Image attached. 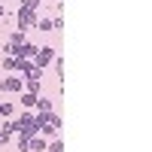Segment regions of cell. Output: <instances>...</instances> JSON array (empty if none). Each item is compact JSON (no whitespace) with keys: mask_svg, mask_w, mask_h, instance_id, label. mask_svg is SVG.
Returning <instances> with one entry per match:
<instances>
[{"mask_svg":"<svg viewBox=\"0 0 152 152\" xmlns=\"http://www.w3.org/2000/svg\"><path fill=\"white\" fill-rule=\"evenodd\" d=\"M9 128H12V134H18V137H34L37 134V119L31 116V113H21L15 122H9Z\"/></svg>","mask_w":152,"mask_h":152,"instance_id":"6da1fadb","label":"cell"},{"mask_svg":"<svg viewBox=\"0 0 152 152\" xmlns=\"http://www.w3.org/2000/svg\"><path fill=\"white\" fill-rule=\"evenodd\" d=\"M52 61H55V52H52V46H40V49H37V55H34V64L37 67H46V64H52Z\"/></svg>","mask_w":152,"mask_h":152,"instance_id":"7a4b0ae2","label":"cell"},{"mask_svg":"<svg viewBox=\"0 0 152 152\" xmlns=\"http://www.w3.org/2000/svg\"><path fill=\"white\" fill-rule=\"evenodd\" d=\"M15 21H18V31H28L37 24V15H34V9H18L15 12Z\"/></svg>","mask_w":152,"mask_h":152,"instance_id":"3957f363","label":"cell"},{"mask_svg":"<svg viewBox=\"0 0 152 152\" xmlns=\"http://www.w3.org/2000/svg\"><path fill=\"white\" fill-rule=\"evenodd\" d=\"M21 88H24V79H21V76H6V79L3 82H0V91H21Z\"/></svg>","mask_w":152,"mask_h":152,"instance_id":"277c9868","label":"cell"},{"mask_svg":"<svg viewBox=\"0 0 152 152\" xmlns=\"http://www.w3.org/2000/svg\"><path fill=\"white\" fill-rule=\"evenodd\" d=\"M37 49H40V46H34V43H28V40H24L21 46H15V52H12V55H15V58H31V61H34Z\"/></svg>","mask_w":152,"mask_h":152,"instance_id":"5b68a950","label":"cell"},{"mask_svg":"<svg viewBox=\"0 0 152 152\" xmlns=\"http://www.w3.org/2000/svg\"><path fill=\"white\" fill-rule=\"evenodd\" d=\"M46 146H49L46 137H37V134H34L31 140H28V152H46Z\"/></svg>","mask_w":152,"mask_h":152,"instance_id":"8992f818","label":"cell"},{"mask_svg":"<svg viewBox=\"0 0 152 152\" xmlns=\"http://www.w3.org/2000/svg\"><path fill=\"white\" fill-rule=\"evenodd\" d=\"M34 28H37V31H58V28H55V18H37Z\"/></svg>","mask_w":152,"mask_h":152,"instance_id":"52a82bcc","label":"cell"},{"mask_svg":"<svg viewBox=\"0 0 152 152\" xmlns=\"http://www.w3.org/2000/svg\"><path fill=\"white\" fill-rule=\"evenodd\" d=\"M34 107L40 110V113H52V100L43 97V94H37V104H34Z\"/></svg>","mask_w":152,"mask_h":152,"instance_id":"ba28073f","label":"cell"},{"mask_svg":"<svg viewBox=\"0 0 152 152\" xmlns=\"http://www.w3.org/2000/svg\"><path fill=\"white\" fill-rule=\"evenodd\" d=\"M34 104H37V94L34 91H24L21 94V107H34Z\"/></svg>","mask_w":152,"mask_h":152,"instance_id":"9c48e42d","label":"cell"},{"mask_svg":"<svg viewBox=\"0 0 152 152\" xmlns=\"http://www.w3.org/2000/svg\"><path fill=\"white\" fill-rule=\"evenodd\" d=\"M37 6H40V0H18V9H34L37 12Z\"/></svg>","mask_w":152,"mask_h":152,"instance_id":"30bf717a","label":"cell"},{"mask_svg":"<svg viewBox=\"0 0 152 152\" xmlns=\"http://www.w3.org/2000/svg\"><path fill=\"white\" fill-rule=\"evenodd\" d=\"M3 70H9V73L15 70V55H6V58H3Z\"/></svg>","mask_w":152,"mask_h":152,"instance_id":"8fae6325","label":"cell"},{"mask_svg":"<svg viewBox=\"0 0 152 152\" xmlns=\"http://www.w3.org/2000/svg\"><path fill=\"white\" fill-rule=\"evenodd\" d=\"M46 152H64V143H61V140H55V143H49V146H46Z\"/></svg>","mask_w":152,"mask_h":152,"instance_id":"7c38bea8","label":"cell"},{"mask_svg":"<svg viewBox=\"0 0 152 152\" xmlns=\"http://www.w3.org/2000/svg\"><path fill=\"white\" fill-rule=\"evenodd\" d=\"M12 113H15V107H12V104H6V100H3V110H0V116H12Z\"/></svg>","mask_w":152,"mask_h":152,"instance_id":"4fadbf2b","label":"cell"},{"mask_svg":"<svg viewBox=\"0 0 152 152\" xmlns=\"http://www.w3.org/2000/svg\"><path fill=\"white\" fill-rule=\"evenodd\" d=\"M9 134H12V131H6V128L0 131V146H6V143H9Z\"/></svg>","mask_w":152,"mask_h":152,"instance_id":"5bb4252c","label":"cell"},{"mask_svg":"<svg viewBox=\"0 0 152 152\" xmlns=\"http://www.w3.org/2000/svg\"><path fill=\"white\" fill-rule=\"evenodd\" d=\"M55 73H58V76L64 73V61H61V58H55Z\"/></svg>","mask_w":152,"mask_h":152,"instance_id":"9a60e30c","label":"cell"},{"mask_svg":"<svg viewBox=\"0 0 152 152\" xmlns=\"http://www.w3.org/2000/svg\"><path fill=\"white\" fill-rule=\"evenodd\" d=\"M3 15H6V9H3V6H0V18H3Z\"/></svg>","mask_w":152,"mask_h":152,"instance_id":"2e32d148","label":"cell"},{"mask_svg":"<svg viewBox=\"0 0 152 152\" xmlns=\"http://www.w3.org/2000/svg\"><path fill=\"white\" fill-rule=\"evenodd\" d=\"M0 110H3V100H0Z\"/></svg>","mask_w":152,"mask_h":152,"instance_id":"e0dca14e","label":"cell"},{"mask_svg":"<svg viewBox=\"0 0 152 152\" xmlns=\"http://www.w3.org/2000/svg\"><path fill=\"white\" fill-rule=\"evenodd\" d=\"M58 3H61V0H58Z\"/></svg>","mask_w":152,"mask_h":152,"instance_id":"ac0fdd59","label":"cell"}]
</instances>
